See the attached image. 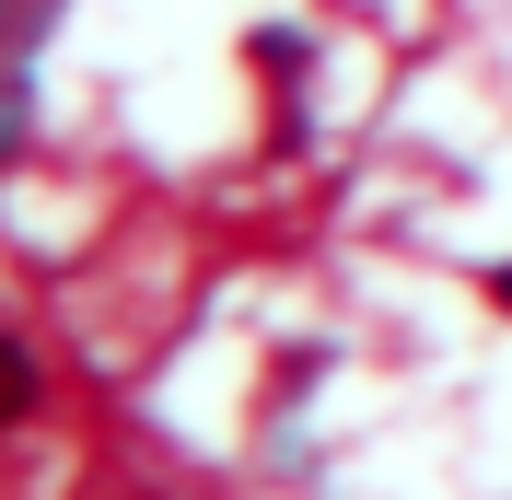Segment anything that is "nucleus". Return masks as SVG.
<instances>
[{"instance_id": "f257e3e1", "label": "nucleus", "mask_w": 512, "mask_h": 500, "mask_svg": "<svg viewBox=\"0 0 512 500\" xmlns=\"http://www.w3.org/2000/svg\"><path fill=\"white\" fill-rule=\"evenodd\" d=\"M24 407H35V361H24V349H12V338H0V431H12Z\"/></svg>"}]
</instances>
